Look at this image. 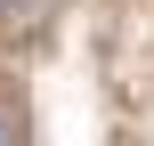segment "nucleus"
<instances>
[{"mask_svg": "<svg viewBox=\"0 0 154 146\" xmlns=\"http://www.w3.org/2000/svg\"><path fill=\"white\" fill-rule=\"evenodd\" d=\"M0 146H16V138H8V114H0Z\"/></svg>", "mask_w": 154, "mask_h": 146, "instance_id": "1", "label": "nucleus"}]
</instances>
